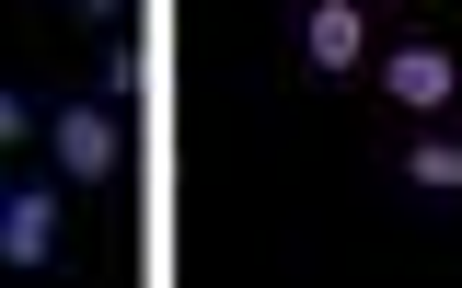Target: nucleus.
I'll list each match as a JSON object with an SVG mask.
<instances>
[{
	"mask_svg": "<svg viewBox=\"0 0 462 288\" xmlns=\"http://www.w3.org/2000/svg\"><path fill=\"white\" fill-rule=\"evenodd\" d=\"M35 150H47L69 184H116V162H127V115H116V93H105V81H93V93H47Z\"/></svg>",
	"mask_w": 462,
	"mask_h": 288,
	"instance_id": "obj_1",
	"label": "nucleus"
},
{
	"mask_svg": "<svg viewBox=\"0 0 462 288\" xmlns=\"http://www.w3.org/2000/svg\"><path fill=\"white\" fill-rule=\"evenodd\" d=\"M358 69H370V93H382L404 127H416V115H451V104H462V47H451V35H382Z\"/></svg>",
	"mask_w": 462,
	"mask_h": 288,
	"instance_id": "obj_2",
	"label": "nucleus"
},
{
	"mask_svg": "<svg viewBox=\"0 0 462 288\" xmlns=\"http://www.w3.org/2000/svg\"><path fill=\"white\" fill-rule=\"evenodd\" d=\"M58 242H69V173L35 162L0 196V266H58Z\"/></svg>",
	"mask_w": 462,
	"mask_h": 288,
	"instance_id": "obj_3",
	"label": "nucleus"
},
{
	"mask_svg": "<svg viewBox=\"0 0 462 288\" xmlns=\"http://www.w3.org/2000/svg\"><path fill=\"white\" fill-rule=\"evenodd\" d=\"M382 47V0H289V58L300 69H358V58Z\"/></svg>",
	"mask_w": 462,
	"mask_h": 288,
	"instance_id": "obj_4",
	"label": "nucleus"
},
{
	"mask_svg": "<svg viewBox=\"0 0 462 288\" xmlns=\"http://www.w3.org/2000/svg\"><path fill=\"white\" fill-rule=\"evenodd\" d=\"M393 173H404V196L451 208V196H462V127H451V115H416V127L393 139Z\"/></svg>",
	"mask_w": 462,
	"mask_h": 288,
	"instance_id": "obj_5",
	"label": "nucleus"
},
{
	"mask_svg": "<svg viewBox=\"0 0 462 288\" xmlns=\"http://www.w3.org/2000/svg\"><path fill=\"white\" fill-rule=\"evenodd\" d=\"M35 115H47V93H23V81L0 69V150H35Z\"/></svg>",
	"mask_w": 462,
	"mask_h": 288,
	"instance_id": "obj_6",
	"label": "nucleus"
},
{
	"mask_svg": "<svg viewBox=\"0 0 462 288\" xmlns=\"http://www.w3.org/2000/svg\"><path fill=\"white\" fill-rule=\"evenodd\" d=\"M139 81H151V58H139V35H127V23H116V35H105V93H116V104H127V93H139Z\"/></svg>",
	"mask_w": 462,
	"mask_h": 288,
	"instance_id": "obj_7",
	"label": "nucleus"
},
{
	"mask_svg": "<svg viewBox=\"0 0 462 288\" xmlns=\"http://www.w3.org/2000/svg\"><path fill=\"white\" fill-rule=\"evenodd\" d=\"M69 12H81L93 35H116V23H127V0H69Z\"/></svg>",
	"mask_w": 462,
	"mask_h": 288,
	"instance_id": "obj_8",
	"label": "nucleus"
},
{
	"mask_svg": "<svg viewBox=\"0 0 462 288\" xmlns=\"http://www.w3.org/2000/svg\"><path fill=\"white\" fill-rule=\"evenodd\" d=\"M0 196H12V150H0Z\"/></svg>",
	"mask_w": 462,
	"mask_h": 288,
	"instance_id": "obj_9",
	"label": "nucleus"
}]
</instances>
